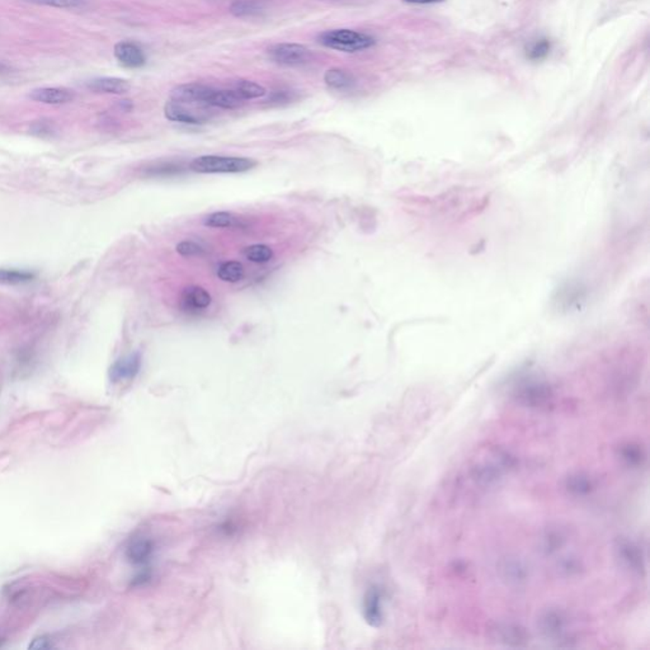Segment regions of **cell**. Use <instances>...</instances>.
<instances>
[{
    "label": "cell",
    "instance_id": "9a60e30c",
    "mask_svg": "<svg viewBox=\"0 0 650 650\" xmlns=\"http://www.w3.org/2000/svg\"><path fill=\"white\" fill-rule=\"evenodd\" d=\"M87 88L95 93L103 95H124L131 89V85L127 80L121 78H98L93 79L87 84Z\"/></svg>",
    "mask_w": 650,
    "mask_h": 650
},
{
    "label": "cell",
    "instance_id": "5b68a950",
    "mask_svg": "<svg viewBox=\"0 0 650 650\" xmlns=\"http://www.w3.org/2000/svg\"><path fill=\"white\" fill-rule=\"evenodd\" d=\"M201 105L184 103V102H166L164 107V114L166 119L173 122H181L187 124H205L208 119V114L205 113Z\"/></svg>",
    "mask_w": 650,
    "mask_h": 650
},
{
    "label": "cell",
    "instance_id": "4dcf8cb0",
    "mask_svg": "<svg viewBox=\"0 0 650 650\" xmlns=\"http://www.w3.org/2000/svg\"><path fill=\"white\" fill-rule=\"evenodd\" d=\"M582 570V564L575 558H564L558 563V572L562 573L563 577H574L578 575Z\"/></svg>",
    "mask_w": 650,
    "mask_h": 650
},
{
    "label": "cell",
    "instance_id": "52a82bcc",
    "mask_svg": "<svg viewBox=\"0 0 650 650\" xmlns=\"http://www.w3.org/2000/svg\"><path fill=\"white\" fill-rule=\"evenodd\" d=\"M213 92V87H208L205 84H182L171 90V100L208 107V101Z\"/></svg>",
    "mask_w": 650,
    "mask_h": 650
},
{
    "label": "cell",
    "instance_id": "74e56055",
    "mask_svg": "<svg viewBox=\"0 0 650 650\" xmlns=\"http://www.w3.org/2000/svg\"><path fill=\"white\" fill-rule=\"evenodd\" d=\"M12 73V66L9 64H6V61H1L0 60V77L3 75H8Z\"/></svg>",
    "mask_w": 650,
    "mask_h": 650
},
{
    "label": "cell",
    "instance_id": "7c38bea8",
    "mask_svg": "<svg viewBox=\"0 0 650 650\" xmlns=\"http://www.w3.org/2000/svg\"><path fill=\"white\" fill-rule=\"evenodd\" d=\"M363 615L371 627H378L383 624V592L378 587H373L367 591L363 600Z\"/></svg>",
    "mask_w": 650,
    "mask_h": 650
},
{
    "label": "cell",
    "instance_id": "9c48e42d",
    "mask_svg": "<svg viewBox=\"0 0 650 650\" xmlns=\"http://www.w3.org/2000/svg\"><path fill=\"white\" fill-rule=\"evenodd\" d=\"M114 58L121 65L129 69H137L146 64V56L142 48L134 42H119L114 46Z\"/></svg>",
    "mask_w": 650,
    "mask_h": 650
},
{
    "label": "cell",
    "instance_id": "4fadbf2b",
    "mask_svg": "<svg viewBox=\"0 0 650 650\" xmlns=\"http://www.w3.org/2000/svg\"><path fill=\"white\" fill-rule=\"evenodd\" d=\"M154 553V543L148 538H132L126 548V558L135 565L148 564Z\"/></svg>",
    "mask_w": 650,
    "mask_h": 650
},
{
    "label": "cell",
    "instance_id": "ba28073f",
    "mask_svg": "<svg viewBox=\"0 0 650 650\" xmlns=\"http://www.w3.org/2000/svg\"><path fill=\"white\" fill-rule=\"evenodd\" d=\"M617 558L624 567L634 573L643 574L645 572L644 555L638 545L633 541L622 538L616 545Z\"/></svg>",
    "mask_w": 650,
    "mask_h": 650
},
{
    "label": "cell",
    "instance_id": "d6a6232c",
    "mask_svg": "<svg viewBox=\"0 0 650 650\" xmlns=\"http://www.w3.org/2000/svg\"><path fill=\"white\" fill-rule=\"evenodd\" d=\"M35 4H41V6H53V8H77L82 4V0H27Z\"/></svg>",
    "mask_w": 650,
    "mask_h": 650
},
{
    "label": "cell",
    "instance_id": "d6986e66",
    "mask_svg": "<svg viewBox=\"0 0 650 650\" xmlns=\"http://www.w3.org/2000/svg\"><path fill=\"white\" fill-rule=\"evenodd\" d=\"M182 302L186 309L201 311L203 309L208 308V305L211 304V295L202 287L192 286L183 291Z\"/></svg>",
    "mask_w": 650,
    "mask_h": 650
},
{
    "label": "cell",
    "instance_id": "3957f363",
    "mask_svg": "<svg viewBox=\"0 0 650 650\" xmlns=\"http://www.w3.org/2000/svg\"><path fill=\"white\" fill-rule=\"evenodd\" d=\"M257 166V161L242 156H219L203 155L192 160L189 168L196 173L213 174V173H244Z\"/></svg>",
    "mask_w": 650,
    "mask_h": 650
},
{
    "label": "cell",
    "instance_id": "83f0119b",
    "mask_svg": "<svg viewBox=\"0 0 650 650\" xmlns=\"http://www.w3.org/2000/svg\"><path fill=\"white\" fill-rule=\"evenodd\" d=\"M620 456L629 467H639L645 462V451L639 444H627L621 446Z\"/></svg>",
    "mask_w": 650,
    "mask_h": 650
},
{
    "label": "cell",
    "instance_id": "7a4b0ae2",
    "mask_svg": "<svg viewBox=\"0 0 650 650\" xmlns=\"http://www.w3.org/2000/svg\"><path fill=\"white\" fill-rule=\"evenodd\" d=\"M513 465L514 460L512 456L503 451H496L491 452L488 457H485L484 460L475 464L470 470V475L476 484L486 488L502 479L503 475Z\"/></svg>",
    "mask_w": 650,
    "mask_h": 650
},
{
    "label": "cell",
    "instance_id": "e0dca14e",
    "mask_svg": "<svg viewBox=\"0 0 650 650\" xmlns=\"http://www.w3.org/2000/svg\"><path fill=\"white\" fill-rule=\"evenodd\" d=\"M36 102L45 105H65L74 100L73 90L66 88H38L35 89L30 95Z\"/></svg>",
    "mask_w": 650,
    "mask_h": 650
},
{
    "label": "cell",
    "instance_id": "7402d4cb",
    "mask_svg": "<svg viewBox=\"0 0 650 650\" xmlns=\"http://www.w3.org/2000/svg\"><path fill=\"white\" fill-rule=\"evenodd\" d=\"M266 0H234L230 6V13L239 18L255 17L265 12Z\"/></svg>",
    "mask_w": 650,
    "mask_h": 650
},
{
    "label": "cell",
    "instance_id": "277c9868",
    "mask_svg": "<svg viewBox=\"0 0 650 650\" xmlns=\"http://www.w3.org/2000/svg\"><path fill=\"white\" fill-rule=\"evenodd\" d=\"M270 59L278 65L300 66L308 64L313 59V53L300 43H277L268 48Z\"/></svg>",
    "mask_w": 650,
    "mask_h": 650
},
{
    "label": "cell",
    "instance_id": "ffe728a7",
    "mask_svg": "<svg viewBox=\"0 0 650 650\" xmlns=\"http://www.w3.org/2000/svg\"><path fill=\"white\" fill-rule=\"evenodd\" d=\"M567 532L560 527H550L541 536V550L546 555H551L562 549L567 543Z\"/></svg>",
    "mask_w": 650,
    "mask_h": 650
},
{
    "label": "cell",
    "instance_id": "484cf974",
    "mask_svg": "<svg viewBox=\"0 0 650 650\" xmlns=\"http://www.w3.org/2000/svg\"><path fill=\"white\" fill-rule=\"evenodd\" d=\"M551 41L546 37H540L533 41L527 43L525 48V55L530 61H541L549 56L551 51Z\"/></svg>",
    "mask_w": 650,
    "mask_h": 650
},
{
    "label": "cell",
    "instance_id": "2e32d148",
    "mask_svg": "<svg viewBox=\"0 0 650 650\" xmlns=\"http://www.w3.org/2000/svg\"><path fill=\"white\" fill-rule=\"evenodd\" d=\"M499 570L502 574L503 580H507L509 585H520L528 580V568L525 563L517 558L504 559Z\"/></svg>",
    "mask_w": 650,
    "mask_h": 650
},
{
    "label": "cell",
    "instance_id": "f546056e",
    "mask_svg": "<svg viewBox=\"0 0 650 650\" xmlns=\"http://www.w3.org/2000/svg\"><path fill=\"white\" fill-rule=\"evenodd\" d=\"M237 221V218L230 213H213L208 215L205 219V225L210 228H230L234 226Z\"/></svg>",
    "mask_w": 650,
    "mask_h": 650
},
{
    "label": "cell",
    "instance_id": "f35d334b",
    "mask_svg": "<svg viewBox=\"0 0 650 650\" xmlns=\"http://www.w3.org/2000/svg\"><path fill=\"white\" fill-rule=\"evenodd\" d=\"M0 645H1V641H0Z\"/></svg>",
    "mask_w": 650,
    "mask_h": 650
},
{
    "label": "cell",
    "instance_id": "8d00e7d4",
    "mask_svg": "<svg viewBox=\"0 0 650 650\" xmlns=\"http://www.w3.org/2000/svg\"><path fill=\"white\" fill-rule=\"evenodd\" d=\"M407 4H418V6H426V4H438L444 3V0H402Z\"/></svg>",
    "mask_w": 650,
    "mask_h": 650
},
{
    "label": "cell",
    "instance_id": "836d02e7",
    "mask_svg": "<svg viewBox=\"0 0 650 650\" xmlns=\"http://www.w3.org/2000/svg\"><path fill=\"white\" fill-rule=\"evenodd\" d=\"M176 171H179V166H155V168H149L148 174L149 176H171L173 173Z\"/></svg>",
    "mask_w": 650,
    "mask_h": 650
},
{
    "label": "cell",
    "instance_id": "d4e9b609",
    "mask_svg": "<svg viewBox=\"0 0 650 650\" xmlns=\"http://www.w3.org/2000/svg\"><path fill=\"white\" fill-rule=\"evenodd\" d=\"M233 89L242 97V100L244 101L262 98L267 95V89L263 85L255 83V82L244 80V79L237 80L235 83L233 84Z\"/></svg>",
    "mask_w": 650,
    "mask_h": 650
},
{
    "label": "cell",
    "instance_id": "30bf717a",
    "mask_svg": "<svg viewBox=\"0 0 650 650\" xmlns=\"http://www.w3.org/2000/svg\"><path fill=\"white\" fill-rule=\"evenodd\" d=\"M142 367L140 353H132L116 361L110 368V378L112 383H121L132 380L137 376Z\"/></svg>",
    "mask_w": 650,
    "mask_h": 650
},
{
    "label": "cell",
    "instance_id": "44dd1931",
    "mask_svg": "<svg viewBox=\"0 0 650 650\" xmlns=\"http://www.w3.org/2000/svg\"><path fill=\"white\" fill-rule=\"evenodd\" d=\"M324 82L333 90H347L355 85V78L348 71L339 68H331L325 71Z\"/></svg>",
    "mask_w": 650,
    "mask_h": 650
},
{
    "label": "cell",
    "instance_id": "cb8c5ba5",
    "mask_svg": "<svg viewBox=\"0 0 650 650\" xmlns=\"http://www.w3.org/2000/svg\"><path fill=\"white\" fill-rule=\"evenodd\" d=\"M36 273L28 270L18 268H0V284H21L33 281Z\"/></svg>",
    "mask_w": 650,
    "mask_h": 650
},
{
    "label": "cell",
    "instance_id": "603a6c76",
    "mask_svg": "<svg viewBox=\"0 0 650 650\" xmlns=\"http://www.w3.org/2000/svg\"><path fill=\"white\" fill-rule=\"evenodd\" d=\"M567 491L575 496H585L595 489L593 480L587 474L577 473L570 475L565 481Z\"/></svg>",
    "mask_w": 650,
    "mask_h": 650
},
{
    "label": "cell",
    "instance_id": "ac0fdd59",
    "mask_svg": "<svg viewBox=\"0 0 650 650\" xmlns=\"http://www.w3.org/2000/svg\"><path fill=\"white\" fill-rule=\"evenodd\" d=\"M244 100L238 95L234 89L213 88V95L210 97L208 107H218L223 110H235L244 105Z\"/></svg>",
    "mask_w": 650,
    "mask_h": 650
},
{
    "label": "cell",
    "instance_id": "d590c367",
    "mask_svg": "<svg viewBox=\"0 0 650 650\" xmlns=\"http://www.w3.org/2000/svg\"><path fill=\"white\" fill-rule=\"evenodd\" d=\"M33 130H35V132H40V135H45V134H50L53 130V127H51V124L45 122V121H40V122H36L33 124Z\"/></svg>",
    "mask_w": 650,
    "mask_h": 650
},
{
    "label": "cell",
    "instance_id": "5bb4252c",
    "mask_svg": "<svg viewBox=\"0 0 650 650\" xmlns=\"http://www.w3.org/2000/svg\"><path fill=\"white\" fill-rule=\"evenodd\" d=\"M494 633L499 643L509 646H522L528 641L526 629L516 624H499L494 629Z\"/></svg>",
    "mask_w": 650,
    "mask_h": 650
},
{
    "label": "cell",
    "instance_id": "f1b7e54d",
    "mask_svg": "<svg viewBox=\"0 0 650 650\" xmlns=\"http://www.w3.org/2000/svg\"><path fill=\"white\" fill-rule=\"evenodd\" d=\"M244 255L247 260L255 263H266L273 258V250L268 245L255 244L244 250Z\"/></svg>",
    "mask_w": 650,
    "mask_h": 650
},
{
    "label": "cell",
    "instance_id": "6da1fadb",
    "mask_svg": "<svg viewBox=\"0 0 650 650\" xmlns=\"http://www.w3.org/2000/svg\"><path fill=\"white\" fill-rule=\"evenodd\" d=\"M318 40L325 48L342 53H358L373 48L376 43V40L373 36L346 28L325 31L319 35Z\"/></svg>",
    "mask_w": 650,
    "mask_h": 650
},
{
    "label": "cell",
    "instance_id": "1f68e13d",
    "mask_svg": "<svg viewBox=\"0 0 650 650\" xmlns=\"http://www.w3.org/2000/svg\"><path fill=\"white\" fill-rule=\"evenodd\" d=\"M177 252L183 257H195V255H203L205 250L197 243L184 240L178 244Z\"/></svg>",
    "mask_w": 650,
    "mask_h": 650
},
{
    "label": "cell",
    "instance_id": "8fae6325",
    "mask_svg": "<svg viewBox=\"0 0 650 650\" xmlns=\"http://www.w3.org/2000/svg\"><path fill=\"white\" fill-rule=\"evenodd\" d=\"M551 398L553 394L549 388L540 384L526 385L517 394L518 402L531 408H543L549 404Z\"/></svg>",
    "mask_w": 650,
    "mask_h": 650
},
{
    "label": "cell",
    "instance_id": "4316f807",
    "mask_svg": "<svg viewBox=\"0 0 650 650\" xmlns=\"http://www.w3.org/2000/svg\"><path fill=\"white\" fill-rule=\"evenodd\" d=\"M244 275H245L244 266L237 260L224 262L218 270V276L220 279H223L225 282H231V284L243 279Z\"/></svg>",
    "mask_w": 650,
    "mask_h": 650
},
{
    "label": "cell",
    "instance_id": "8992f818",
    "mask_svg": "<svg viewBox=\"0 0 650 650\" xmlns=\"http://www.w3.org/2000/svg\"><path fill=\"white\" fill-rule=\"evenodd\" d=\"M538 627L545 638L562 640L567 635V615L560 609H546L538 617Z\"/></svg>",
    "mask_w": 650,
    "mask_h": 650
},
{
    "label": "cell",
    "instance_id": "e575fe53",
    "mask_svg": "<svg viewBox=\"0 0 650 650\" xmlns=\"http://www.w3.org/2000/svg\"><path fill=\"white\" fill-rule=\"evenodd\" d=\"M51 646H53L51 640H48L45 636L35 639L30 644V648H32V649H46V648H51Z\"/></svg>",
    "mask_w": 650,
    "mask_h": 650
}]
</instances>
